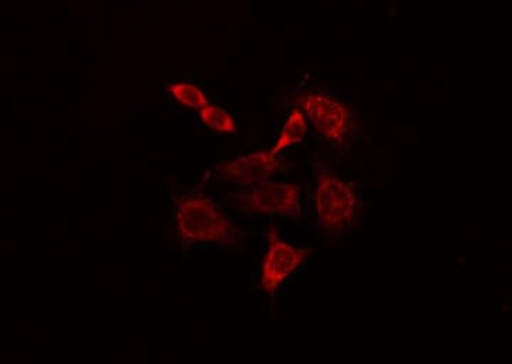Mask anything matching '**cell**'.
Returning a JSON list of instances; mask_svg holds the SVG:
<instances>
[{
    "instance_id": "6da1fadb",
    "label": "cell",
    "mask_w": 512,
    "mask_h": 364,
    "mask_svg": "<svg viewBox=\"0 0 512 364\" xmlns=\"http://www.w3.org/2000/svg\"><path fill=\"white\" fill-rule=\"evenodd\" d=\"M175 224L185 244L235 245L238 228L235 222L215 204L201 194L181 197L175 207Z\"/></svg>"
},
{
    "instance_id": "7a4b0ae2",
    "label": "cell",
    "mask_w": 512,
    "mask_h": 364,
    "mask_svg": "<svg viewBox=\"0 0 512 364\" xmlns=\"http://www.w3.org/2000/svg\"><path fill=\"white\" fill-rule=\"evenodd\" d=\"M315 204L320 225L332 232L349 228L359 211L355 188L332 173L319 175Z\"/></svg>"
},
{
    "instance_id": "3957f363",
    "label": "cell",
    "mask_w": 512,
    "mask_h": 364,
    "mask_svg": "<svg viewBox=\"0 0 512 364\" xmlns=\"http://www.w3.org/2000/svg\"><path fill=\"white\" fill-rule=\"evenodd\" d=\"M303 111L320 136L340 146L352 130V114L343 101L322 93H309Z\"/></svg>"
},
{
    "instance_id": "277c9868",
    "label": "cell",
    "mask_w": 512,
    "mask_h": 364,
    "mask_svg": "<svg viewBox=\"0 0 512 364\" xmlns=\"http://www.w3.org/2000/svg\"><path fill=\"white\" fill-rule=\"evenodd\" d=\"M268 251L264 258L261 271V288L268 295L284 285L286 279L292 275L299 266L305 264L306 259L312 255L311 248H298L285 242L278 232L272 229L268 235Z\"/></svg>"
},
{
    "instance_id": "5b68a950",
    "label": "cell",
    "mask_w": 512,
    "mask_h": 364,
    "mask_svg": "<svg viewBox=\"0 0 512 364\" xmlns=\"http://www.w3.org/2000/svg\"><path fill=\"white\" fill-rule=\"evenodd\" d=\"M302 190L298 182L264 181L249 191L247 208L255 214L298 219L302 215Z\"/></svg>"
},
{
    "instance_id": "8992f818",
    "label": "cell",
    "mask_w": 512,
    "mask_h": 364,
    "mask_svg": "<svg viewBox=\"0 0 512 364\" xmlns=\"http://www.w3.org/2000/svg\"><path fill=\"white\" fill-rule=\"evenodd\" d=\"M284 165V160L279 155L272 154L271 151H258L224 164L220 174L224 180L232 184L255 187L261 182L271 180L275 174L282 171Z\"/></svg>"
},
{
    "instance_id": "52a82bcc",
    "label": "cell",
    "mask_w": 512,
    "mask_h": 364,
    "mask_svg": "<svg viewBox=\"0 0 512 364\" xmlns=\"http://www.w3.org/2000/svg\"><path fill=\"white\" fill-rule=\"evenodd\" d=\"M306 133H308V119H306L305 114L299 109L292 110L271 153L279 155L286 148L302 143L305 140Z\"/></svg>"
},
{
    "instance_id": "ba28073f",
    "label": "cell",
    "mask_w": 512,
    "mask_h": 364,
    "mask_svg": "<svg viewBox=\"0 0 512 364\" xmlns=\"http://www.w3.org/2000/svg\"><path fill=\"white\" fill-rule=\"evenodd\" d=\"M168 93H170L171 96L174 97V100H177L181 106L188 107V109L200 111L204 109L205 106H208V104H211L204 90L192 83H173L168 87Z\"/></svg>"
},
{
    "instance_id": "9c48e42d",
    "label": "cell",
    "mask_w": 512,
    "mask_h": 364,
    "mask_svg": "<svg viewBox=\"0 0 512 364\" xmlns=\"http://www.w3.org/2000/svg\"><path fill=\"white\" fill-rule=\"evenodd\" d=\"M202 123L211 130L221 134H237L238 126L234 117L227 110L215 104H208L198 111Z\"/></svg>"
}]
</instances>
